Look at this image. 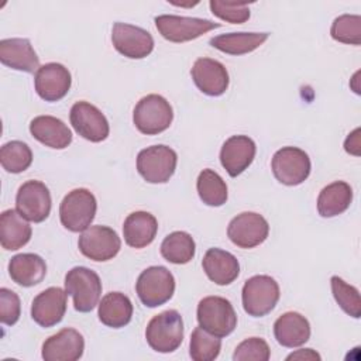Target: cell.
Returning a JSON list of instances; mask_svg holds the SVG:
<instances>
[{
    "instance_id": "obj_7",
    "label": "cell",
    "mask_w": 361,
    "mask_h": 361,
    "mask_svg": "<svg viewBox=\"0 0 361 361\" xmlns=\"http://www.w3.org/2000/svg\"><path fill=\"white\" fill-rule=\"evenodd\" d=\"M135 292L142 305L147 307H158L173 296L175 278L165 267H149L140 274L135 282Z\"/></svg>"
},
{
    "instance_id": "obj_15",
    "label": "cell",
    "mask_w": 361,
    "mask_h": 361,
    "mask_svg": "<svg viewBox=\"0 0 361 361\" xmlns=\"http://www.w3.org/2000/svg\"><path fill=\"white\" fill-rule=\"evenodd\" d=\"M69 120L73 130L90 142H100L109 137L110 126L106 116L89 102H76L71 107Z\"/></svg>"
},
{
    "instance_id": "obj_40",
    "label": "cell",
    "mask_w": 361,
    "mask_h": 361,
    "mask_svg": "<svg viewBox=\"0 0 361 361\" xmlns=\"http://www.w3.org/2000/svg\"><path fill=\"white\" fill-rule=\"evenodd\" d=\"M344 149L351 155H360V128H355L351 134H348L344 141Z\"/></svg>"
},
{
    "instance_id": "obj_25",
    "label": "cell",
    "mask_w": 361,
    "mask_h": 361,
    "mask_svg": "<svg viewBox=\"0 0 361 361\" xmlns=\"http://www.w3.org/2000/svg\"><path fill=\"white\" fill-rule=\"evenodd\" d=\"M158 231V221L148 212L130 213L123 224V235L127 245L133 248H144L149 245Z\"/></svg>"
},
{
    "instance_id": "obj_38",
    "label": "cell",
    "mask_w": 361,
    "mask_h": 361,
    "mask_svg": "<svg viewBox=\"0 0 361 361\" xmlns=\"http://www.w3.org/2000/svg\"><path fill=\"white\" fill-rule=\"evenodd\" d=\"M209 6L216 17L231 24H243L250 18V8L247 3L210 0Z\"/></svg>"
},
{
    "instance_id": "obj_35",
    "label": "cell",
    "mask_w": 361,
    "mask_h": 361,
    "mask_svg": "<svg viewBox=\"0 0 361 361\" xmlns=\"http://www.w3.org/2000/svg\"><path fill=\"white\" fill-rule=\"evenodd\" d=\"M330 285L337 305L347 314H350L354 319H358L361 316V299L358 289L336 275L331 276Z\"/></svg>"
},
{
    "instance_id": "obj_19",
    "label": "cell",
    "mask_w": 361,
    "mask_h": 361,
    "mask_svg": "<svg viewBox=\"0 0 361 361\" xmlns=\"http://www.w3.org/2000/svg\"><path fill=\"white\" fill-rule=\"evenodd\" d=\"M83 336L71 327L59 330L42 344L41 355L45 361H76L83 355Z\"/></svg>"
},
{
    "instance_id": "obj_41",
    "label": "cell",
    "mask_w": 361,
    "mask_h": 361,
    "mask_svg": "<svg viewBox=\"0 0 361 361\" xmlns=\"http://www.w3.org/2000/svg\"><path fill=\"white\" fill-rule=\"evenodd\" d=\"M320 354H317L314 350L312 348H302V350H298L292 354H289L286 357V360H299V361H320Z\"/></svg>"
},
{
    "instance_id": "obj_18",
    "label": "cell",
    "mask_w": 361,
    "mask_h": 361,
    "mask_svg": "<svg viewBox=\"0 0 361 361\" xmlns=\"http://www.w3.org/2000/svg\"><path fill=\"white\" fill-rule=\"evenodd\" d=\"M196 87L207 96H221L228 87V72L226 66L212 58H199L190 69Z\"/></svg>"
},
{
    "instance_id": "obj_8",
    "label": "cell",
    "mask_w": 361,
    "mask_h": 361,
    "mask_svg": "<svg viewBox=\"0 0 361 361\" xmlns=\"http://www.w3.org/2000/svg\"><path fill=\"white\" fill-rule=\"evenodd\" d=\"M176 152L168 145H152L137 155V171L148 183H166L175 173Z\"/></svg>"
},
{
    "instance_id": "obj_33",
    "label": "cell",
    "mask_w": 361,
    "mask_h": 361,
    "mask_svg": "<svg viewBox=\"0 0 361 361\" xmlns=\"http://www.w3.org/2000/svg\"><path fill=\"white\" fill-rule=\"evenodd\" d=\"M32 162L31 148L23 141H8L0 149V164L10 173H21Z\"/></svg>"
},
{
    "instance_id": "obj_12",
    "label": "cell",
    "mask_w": 361,
    "mask_h": 361,
    "mask_svg": "<svg viewBox=\"0 0 361 361\" xmlns=\"http://www.w3.org/2000/svg\"><path fill=\"white\" fill-rule=\"evenodd\" d=\"M269 234V224L264 216L255 212L237 214L227 227V237L238 248H254L262 244Z\"/></svg>"
},
{
    "instance_id": "obj_20",
    "label": "cell",
    "mask_w": 361,
    "mask_h": 361,
    "mask_svg": "<svg viewBox=\"0 0 361 361\" xmlns=\"http://www.w3.org/2000/svg\"><path fill=\"white\" fill-rule=\"evenodd\" d=\"M257 147L248 135H233L224 141L220 149L221 166L231 178L243 173L254 161Z\"/></svg>"
},
{
    "instance_id": "obj_4",
    "label": "cell",
    "mask_w": 361,
    "mask_h": 361,
    "mask_svg": "<svg viewBox=\"0 0 361 361\" xmlns=\"http://www.w3.org/2000/svg\"><path fill=\"white\" fill-rule=\"evenodd\" d=\"M197 323L202 329L217 337L231 334L237 326V314L226 298L206 296L197 305Z\"/></svg>"
},
{
    "instance_id": "obj_31",
    "label": "cell",
    "mask_w": 361,
    "mask_h": 361,
    "mask_svg": "<svg viewBox=\"0 0 361 361\" xmlns=\"http://www.w3.org/2000/svg\"><path fill=\"white\" fill-rule=\"evenodd\" d=\"M196 244L193 237L186 231H173L161 243V255L171 264L183 265L193 259Z\"/></svg>"
},
{
    "instance_id": "obj_14",
    "label": "cell",
    "mask_w": 361,
    "mask_h": 361,
    "mask_svg": "<svg viewBox=\"0 0 361 361\" xmlns=\"http://www.w3.org/2000/svg\"><path fill=\"white\" fill-rule=\"evenodd\" d=\"M111 42L118 54L130 59H142L154 49L152 35L147 30L127 23H114Z\"/></svg>"
},
{
    "instance_id": "obj_32",
    "label": "cell",
    "mask_w": 361,
    "mask_h": 361,
    "mask_svg": "<svg viewBox=\"0 0 361 361\" xmlns=\"http://www.w3.org/2000/svg\"><path fill=\"white\" fill-rule=\"evenodd\" d=\"M196 189L200 200L207 206L219 207L227 202V185L223 178L210 168H206L199 173Z\"/></svg>"
},
{
    "instance_id": "obj_21",
    "label": "cell",
    "mask_w": 361,
    "mask_h": 361,
    "mask_svg": "<svg viewBox=\"0 0 361 361\" xmlns=\"http://www.w3.org/2000/svg\"><path fill=\"white\" fill-rule=\"evenodd\" d=\"M0 61L3 65L32 73L39 69V58L37 56L30 39L27 38H6L0 41Z\"/></svg>"
},
{
    "instance_id": "obj_22",
    "label": "cell",
    "mask_w": 361,
    "mask_h": 361,
    "mask_svg": "<svg viewBox=\"0 0 361 361\" xmlns=\"http://www.w3.org/2000/svg\"><path fill=\"white\" fill-rule=\"evenodd\" d=\"M202 267L207 278L220 286L230 285L240 274L238 259L221 248H209L203 257Z\"/></svg>"
},
{
    "instance_id": "obj_1",
    "label": "cell",
    "mask_w": 361,
    "mask_h": 361,
    "mask_svg": "<svg viewBox=\"0 0 361 361\" xmlns=\"http://www.w3.org/2000/svg\"><path fill=\"white\" fill-rule=\"evenodd\" d=\"M145 338L148 345L162 354L172 353L183 341V320L178 310L169 309L155 314L147 324Z\"/></svg>"
},
{
    "instance_id": "obj_36",
    "label": "cell",
    "mask_w": 361,
    "mask_h": 361,
    "mask_svg": "<svg viewBox=\"0 0 361 361\" xmlns=\"http://www.w3.org/2000/svg\"><path fill=\"white\" fill-rule=\"evenodd\" d=\"M330 35L334 41L350 45L361 44V17L357 14H343L334 18Z\"/></svg>"
},
{
    "instance_id": "obj_24",
    "label": "cell",
    "mask_w": 361,
    "mask_h": 361,
    "mask_svg": "<svg viewBox=\"0 0 361 361\" xmlns=\"http://www.w3.org/2000/svg\"><path fill=\"white\" fill-rule=\"evenodd\" d=\"M274 336L282 347H300L310 338V324L300 313L286 312L275 320Z\"/></svg>"
},
{
    "instance_id": "obj_13",
    "label": "cell",
    "mask_w": 361,
    "mask_h": 361,
    "mask_svg": "<svg viewBox=\"0 0 361 361\" xmlns=\"http://www.w3.org/2000/svg\"><path fill=\"white\" fill-rule=\"evenodd\" d=\"M51 193L41 180L24 182L16 195L17 212L32 223H41L51 213Z\"/></svg>"
},
{
    "instance_id": "obj_10",
    "label": "cell",
    "mask_w": 361,
    "mask_h": 361,
    "mask_svg": "<svg viewBox=\"0 0 361 361\" xmlns=\"http://www.w3.org/2000/svg\"><path fill=\"white\" fill-rule=\"evenodd\" d=\"M155 27L158 32L171 42H186L196 39L206 32L219 28V23H213L204 18L180 17L172 14H162L155 17Z\"/></svg>"
},
{
    "instance_id": "obj_3",
    "label": "cell",
    "mask_w": 361,
    "mask_h": 361,
    "mask_svg": "<svg viewBox=\"0 0 361 361\" xmlns=\"http://www.w3.org/2000/svg\"><path fill=\"white\" fill-rule=\"evenodd\" d=\"M96 210L97 202L89 189H73L65 195L59 204L61 224L72 233L83 231L92 224Z\"/></svg>"
},
{
    "instance_id": "obj_30",
    "label": "cell",
    "mask_w": 361,
    "mask_h": 361,
    "mask_svg": "<svg viewBox=\"0 0 361 361\" xmlns=\"http://www.w3.org/2000/svg\"><path fill=\"white\" fill-rule=\"evenodd\" d=\"M268 37V32H230L210 38L209 44L228 55H244L259 48Z\"/></svg>"
},
{
    "instance_id": "obj_39",
    "label": "cell",
    "mask_w": 361,
    "mask_h": 361,
    "mask_svg": "<svg viewBox=\"0 0 361 361\" xmlns=\"http://www.w3.org/2000/svg\"><path fill=\"white\" fill-rule=\"evenodd\" d=\"M21 314V303L18 295L8 289H0V322L6 326H13L18 322Z\"/></svg>"
},
{
    "instance_id": "obj_37",
    "label": "cell",
    "mask_w": 361,
    "mask_h": 361,
    "mask_svg": "<svg viewBox=\"0 0 361 361\" xmlns=\"http://www.w3.org/2000/svg\"><path fill=\"white\" fill-rule=\"evenodd\" d=\"M269 357V345L261 337L245 338L235 347L233 354L234 361H268Z\"/></svg>"
},
{
    "instance_id": "obj_34",
    "label": "cell",
    "mask_w": 361,
    "mask_h": 361,
    "mask_svg": "<svg viewBox=\"0 0 361 361\" xmlns=\"http://www.w3.org/2000/svg\"><path fill=\"white\" fill-rule=\"evenodd\" d=\"M221 350V340L210 334L200 326L192 331L189 343V355L195 361H213L219 357Z\"/></svg>"
},
{
    "instance_id": "obj_28",
    "label": "cell",
    "mask_w": 361,
    "mask_h": 361,
    "mask_svg": "<svg viewBox=\"0 0 361 361\" xmlns=\"http://www.w3.org/2000/svg\"><path fill=\"white\" fill-rule=\"evenodd\" d=\"M97 316L104 326L121 329L131 322L133 303L130 298L121 292H109L99 303Z\"/></svg>"
},
{
    "instance_id": "obj_2",
    "label": "cell",
    "mask_w": 361,
    "mask_h": 361,
    "mask_svg": "<svg viewBox=\"0 0 361 361\" xmlns=\"http://www.w3.org/2000/svg\"><path fill=\"white\" fill-rule=\"evenodd\" d=\"M173 120V110L169 102L161 94H147L135 104L133 121L135 128L145 135H157L169 128Z\"/></svg>"
},
{
    "instance_id": "obj_5",
    "label": "cell",
    "mask_w": 361,
    "mask_h": 361,
    "mask_svg": "<svg viewBox=\"0 0 361 361\" xmlns=\"http://www.w3.org/2000/svg\"><path fill=\"white\" fill-rule=\"evenodd\" d=\"M65 290L72 296L75 310L87 313L100 300L102 281L94 271L86 267H75L65 275Z\"/></svg>"
},
{
    "instance_id": "obj_6",
    "label": "cell",
    "mask_w": 361,
    "mask_h": 361,
    "mask_svg": "<svg viewBox=\"0 0 361 361\" xmlns=\"http://www.w3.org/2000/svg\"><path fill=\"white\" fill-rule=\"evenodd\" d=\"M279 296V285L274 278L254 275L245 281L241 290L244 312L252 317H262L274 310Z\"/></svg>"
},
{
    "instance_id": "obj_29",
    "label": "cell",
    "mask_w": 361,
    "mask_h": 361,
    "mask_svg": "<svg viewBox=\"0 0 361 361\" xmlns=\"http://www.w3.org/2000/svg\"><path fill=\"white\" fill-rule=\"evenodd\" d=\"M353 202V189L344 180L324 186L317 197V212L322 217H336L344 213Z\"/></svg>"
},
{
    "instance_id": "obj_11",
    "label": "cell",
    "mask_w": 361,
    "mask_h": 361,
    "mask_svg": "<svg viewBox=\"0 0 361 361\" xmlns=\"http://www.w3.org/2000/svg\"><path fill=\"white\" fill-rule=\"evenodd\" d=\"M78 247L86 258L96 262H104L113 259L118 254L121 240L118 234L107 226H89L79 235Z\"/></svg>"
},
{
    "instance_id": "obj_23",
    "label": "cell",
    "mask_w": 361,
    "mask_h": 361,
    "mask_svg": "<svg viewBox=\"0 0 361 361\" xmlns=\"http://www.w3.org/2000/svg\"><path fill=\"white\" fill-rule=\"evenodd\" d=\"M31 135L54 149H63L72 142V133L69 127L54 116H37L30 123Z\"/></svg>"
},
{
    "instance_id": "obj_27",
    "label": "cell",
    "mask_w": 361,
    "mask_h": 361,
    "mask_svg": "<svg viewBox=\"0 0 361 361\" xmlns=\"http://www.w3.org/2000/svg\"><path fill=\"white\" fill-rule=\"evenodd\" d=\"M32 234L27 219L17 210L7 209L0 214V243L7 251H16L24 247Z\"/></svg>"
},
{
    "instance_id": "obj_17",
    "label": "cell",
    "mask_w": 361,
    "mask_h": 361,
    "mask_svg": "<svg viewBox=\"0 0 361 361\" xmlns=\"http://www.w3.org/2000/svg\"><path fill=\"white\" fill-rule=\"evenodd\" d=\"M66 290L51 286L39 292L31 303V317L41 327L58 324L66 312Z\"/></svg>"
},
{
    "instance_id": "obj_16",
    "label": "cell",
    "mask_w": 361,
    "mask_h": 361,
    "mask_svg": "<svg viewBox=\"0 0 361 361\" xmlns=\"http://www.w3.org/2000/svg\"><path fill=\"white\" fill-rule=\"evenodd\" d=\"M71 72L62 63L49 62L39 66L35 72V92L45 102H58L63 99L71 89Z\"/></svg>"
},
{
    "instance_id": "obj_9",
    "label": "cell",
    "mask_w": 361,
    "mask_h": 361,
    "mask_svg": "<svg viewBox=\"0 0 361 361\" xmlns=\"http://www.w3.org/2000/svg\"><path fill=\"white\" fill-rule=\"evenodd\" d=\"M271 168L278 182L286 186H296L309 178L312 164L303 149L298 147H282L274 154Z\"/></svg>"
},
{
    "instance_id": "obj_26",
    "label": "cell",
    "mask_w": 361,
    "mask_h": 361,
    "mask_svg": "<svg viewBox=\"0 0 361 361\" xmlns=\"http://www.w3.org/2000/svg\"><path fill=\"white\" fill-rule=\"evenodd\" d=\"M8 275L17 285L30 288L42 282L47 275V264L37 254H17L8 262Z\"/></svg>"
}]
</instances>
